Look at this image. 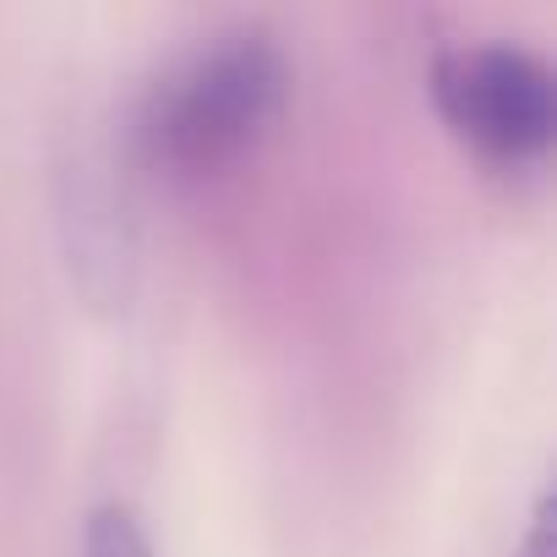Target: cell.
Segmentation results:
<instances>
[{
	"instance_id": "6da1fadb",
	"label": "cell",
	"mask_w": 557,
	"mask_h": 557,
	"mask_svg": "<svg viewBox=\"0 0 557 557\" xmlns=\"http://www.w3.org/2000/svg\"><path fill=\"white\" fill-rule=\"evenodd\" d=\"M290 104V61L268 34L240 28L164 72L132 115V153L148 175L208 181L240 164Z\"/></svg>"
},
{
	"instance_id": "7a4b0ae2",
	"label": "cell",
	"mask_w": 557,
	"mask_h": 557,
	"mask_svg": "<svg viewBox=\"0 0 557 557\" xmlns=\"http://www.w3.org/2000/svg\"><path fill=\"white\" fill-rule=\"evenodd\" d=\"M432 104L454 143L492 170H535L557 143L552 66L519 45H459L432 61Z\"/></svg>"
},
{
	"instance_id": "3957f363",
	"label": "cell",
	"mask_w": 557,
	"mask_h": 557,
	"mask_svg": "<svg viewBox=\"0 0 557 557\" xmlns=\"http://www.w3.org/2000/svg\"><path fill=\"white\" fill-rule=\"evenodd\" d=\"M83 557H153V541L126 503H99L83 530Z\"/></svg>"
},
{
	"instance_id": "277c9868",
	"label": "cell",
	"mask_w": 557,
	"mask_h": 557,
	"mask_svg": "<svg viewBox=\"0 0 557 557\" xmlns=\"http://www.w3.org/2000/svg\"><path fill=\"white\" fill-rule=\"evenodd\" d=\"M513 557H552V497H541V503H535L530 530H524V541H519V552H513Z\"/></svg>"
}]
</instances>
